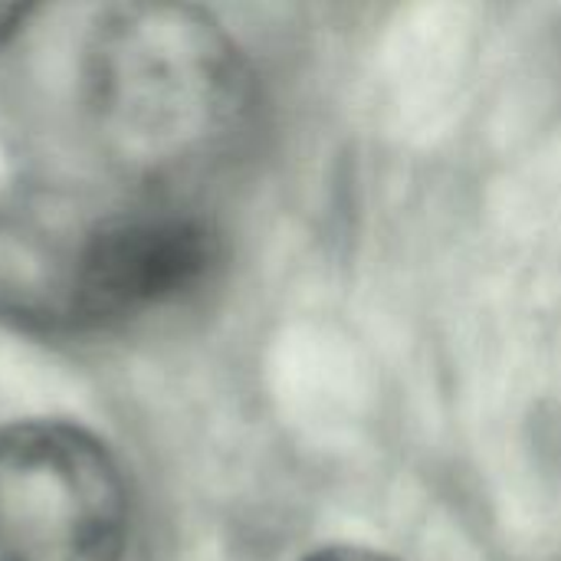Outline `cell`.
I'll return each instance as SVG.
<instances>
[{
  "label": "cell",
  "instance_id": "cell-1",
  "mask_svg": "<svg viewBox=\"0 0 561 561\" xmlns=\"http://www.w3.org/2000/svg\"><path fill=\"white\" fill-rule=\"evenodd\" d=\"M89 115L102 148L128 174L184 181L240 135L250 76L230 36L201 10L112 7L85 49Z\"/></svg>",
  "mask_w": 561,
  "mask_h": 561
},
{
  "label": "cell",
  "instance_id": "cell-2",
  "mask_svg": "<svg viewBox=\"0 0 561 561\" xmlns=\"http://www.w3.org/2000/svg\"><path fill=\"white\" fill-rule=\"evenodd\" d=\"M128 496L122 470L66 421L0 427V561H122Z\"/></svg>",
  "mask_w": 561,
  "mask_h": 561
},
{
  "label": "cell",
  "instance_id": "cell-3",
  "mask_svg": "<svg viewBox=\"0 0 561 561\" xmlns=\"http://www.w3.org/2000/svg\"><path fill=\"white\" fill-rule=\"evenodd\" d=\"M220 266V233L187 207L161 204L108 217L76 260L72 309L125 322L201 293Z\"/></svg>",
  "mask_w": 561,
  "mask_h": 561
},
{
  "label": "cell",
  "instance_id": "cell-4",
  "mask_svg": "<svg viewBox=\"0 0 561 561\" xmlns=\"http://www.w3.org/2000/svg\"><path fill=\"white\" fill-rule=\"evenodd\" d=\"M306 561H394L381 552H371V549H352V546H342V549H322L316 556H309Z\"/></svg>",
  "mask_w": 561,
  "mask_h": 561
},
{
  "label": "cell",
  "instance_id": "cell-5",
  "mask_svg": "<svg viewBox=\"0 0 561 561\" xmlns=\"http://www.w3.org/2000/svg\"><path fill=\"white\" fill-rule=\"evenodd\" d=\"M30 7L26 3H0V46L26 23Z\"/></svg>",
  "mask_w": 561,
  "mask_h": 561
}]
</instances>
